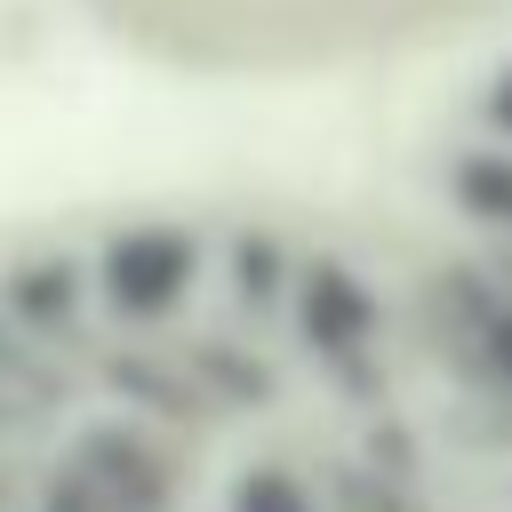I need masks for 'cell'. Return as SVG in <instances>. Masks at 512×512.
Listing matches in <instances>:
<instances>
[{
  "mask_svg": "<svg viewBox=\"0 0 512 512\" xmlns=\"http://www.w3.org/2000/svg\"><path fill=\"white\" fill-rule=\"evenodd\" d=\"M456 200H464L472 216H488V224H512V160H504V152L456 160Z\"/></svg>",
  "mask_w": 512,
  "mask_h": 512,
  "instance_id": "6da1fadb",
  "label": "cell"
},
{
  "mask_svg": "<svg viewBox=\"0 0 512 512\" xmlns=\"http://www.w3.org/2000/svg\"><path fill=\"white\" fill-rule=\"evenodd\" d=\"M488 112H496V128H512V80L496 88V104H488Z\"/></svg>",
  "mask_w": 512,
  "mask_h": 512,
  "instance_id": "7a4b0ae2",
  "label": "cell"
}]
</instances>
